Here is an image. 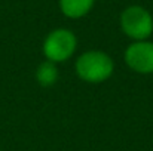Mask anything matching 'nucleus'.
Returning a JSON list of instances; mask_svg holds the SVG:
<instances>
[{"mask_svg":"<svg viewBox=\"0 0 153 151\" xmlns=\"http://www.w3.org/2000/svg\"><path fill=\"white\" fill-rule=\"evenodd\" d=\"M74 70L77 77L86 83H102L111 77L114 62L102 50H86L76 59Z\"/></svg>","mask_w":153,"mask_h":151,"instance_id":"1","label":"nucleus"},{"mask_svg":"<svg viewBox=\"0 0 153 151\" xmlns=\"http://www.w3.org/2000/svg\"><path fill=\"white\" fill-rule=\"evenodd\" d=\"M58 76H59V73H58L56 64L52 61H48V59L40 62L37 70H36V80L42 88L53 86L58 80Z\"/></svg>","mask_w":153,"mask_h":151,"instance_id":"6","label":"nucleus"},{"mask_svg":"<svg viewBox=\"0 0 153 151\" xmlns=\"http://www.w3.org/2000/svg\"><path fill=\"white\" fill-rule=\"evenodd\" d=\"M95 0H59V9L70 19L83 18L94 7Z\"/></svg>","mask_w":153,"mask_h":151,"instance_id":"5","label":"nucleus"},{"mask_svg":"<svg viewBox=\"0 0 153 151\" xmlns=\"http://www.w3.org/2000/svg\"><path fill=\"white\" fill-rule=\"evenodd\" d=\"M77 48V39L68 28H55L43 40V55L48 61L55 64L64 62L71 58Z\"/></svg>","mask_w":153,"mask_h":151,"instance_id":"3","label":"nucleus"},{"mask_svg":"<svg viewBox=\"0 0 153 151\" xmlns=\"http://www.w3.org/2000/svg\"><path fill=\"white\" fill-rule=\"evenodd\" d=\"M125 64L138 74L153 73V42H132L123 53Z\"/></svg>","mask_w":153,"mask_h":151,"instance_id":"4","label":"nucleus"},{"mask_svg":"<svg viewBox=\"0 0 153 151\" xmlns=\"http://www.w3.org/2000/svg\"><path fill=\"white\" fill-rule=\"evenodd\" d=\"M119 21L123 34L134 42L147 40L152 36L153 16L146 7L140 4H131L125 7L120 13Z\"/></svg>","mask_w":153,"mask_h":151,"instance_id":"2","label":"nucleus"}]
</instances>
